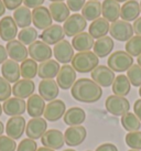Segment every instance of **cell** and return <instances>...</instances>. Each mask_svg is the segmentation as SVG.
Returning a JSON list of instances; mask_svg holds the SVG:
<instances>
[{"mask_svg":"<svg viewBox=\"0 0 141 151\" xmlns=\"http://www.w3.org/2000/svg\"><path fill=\"white\" fill-rule=\"evenodd\" d=\"M53 19L50 13V10L46 7H37L32 11V23L34 24L35 29L45 30L52 25Z\"/></svg>","mask_w":141,"mask_h":151,"instance_id":"14","label":"cell"},{"mask_svg":"<svg viewBox=\"0 0 141 151\" xmlns=\"http://www.w3.org/2000/svg\"><path fill=\"white\" fill-rule=\"evenodd\" d=\"M8 60V53H7V50L4 45L0 44V64H2Z\"/></svg>","mask_w":141,"mask_h":151,"instance_id":"49","label":"cell"},{"mask_svg":"<svg viewBox=\"0 0 141 151\" xmlns=\"http://www.w3.org/2000/svg\"><path fill=\"white\" fill-rule=\"evenodd\" d=\"M35 91V84L32 80H19L17 83H14L12 87V94L14 97L25 99L33 95Z\"/></svg>","mask_w":141,"mask_h":151,"instance_id":"22","label":"cell"},{"mask_svg":"<svg viewBox=\"0 0 141 151\" xmlns=\"http://www.w3.org/2000/svg\"><path fill=\"white\" fill-rule=\"evenodd\" d=\"M53 54L54 58L56 59L58 63L67 64L72 62V60L74 58V49L68 41L63 40L58 44H55L53 47Z\"/></svg>","mask_w":141,"mask_h":151,"instance_id":"11","label":"cell"},{"mask_svg":"<svg viewBox=\"0 0 141 151\" xmlns=\"http://www.w3.org/2000/svg\"><path fill=\"white\" fill-rule=\"evenodd\" d=\"M44 2V0H23V4L27 8L35 9L37 7H41Z\"/></svg>","mask_w":141,"mask_h":151,"instance_id":"47","label":"cell"},{"mask_svg":"<svg viewBox=\"0 0 141 151\" xmlns=\"http://www.w3.org/2000/svg\"><path fill=\"white\" fill-rule=\"evenodd\" d=\"M86 119V114L81 107H72L65 111L63 120L67 126H81Z\"/></svg>","mask_w":141,"mask_h":151,"instance_id":"28","label":"cell"},{"mask_svg":"<svg viewBox=\"0 0 141 151\" xmlns=\"http://www.w3.org/2000/svg\"><path fill=\"white\" fill-rule=\"evenodd\" d=\"M60 63L55 60H47L40 63L37 68V75L42 80H53L60 72Z\"/></svg>","mask_w":141,"mask_h":151,"instance_id":"23","label":"cell"},{"mask_svg":"<svg viewBox=\"0 0 141 151\" xmlns=\"http://www.w3.org/2000/svg\"><path fill=\"white\" fill-rule=\"evenodd\" d=\"M52 19L56 22H65L70 14V10L64 2H52L49 7Z\"/></svg>","mask_w":141,"mask_h":151,"instance_id":"31","label":"cell"},{"mask_svg":"<svg viewBox=\"0 0 141 151\" xmlns=\"http://www.w3.org/2000/svg\"><path fill=\"white\" fill-rule=\"evenodd\" d=\"M65 38L64 29L60 24H52L47 29L43 30V32L40 34L41 41L46 43L47 45H55L58 42L63 41Z\"/></svg>","mask_w":141,"mask_h":151,"instance_id":"16","label":"cell"},{"mask_svg":"<svg viewBox=\"0 0 141 151\" xmlns=\"http://www.w3.org/2000/svg\"><path fill=\"white\" fill-rule=\"evenodd\" d=\"M41 142L43 147L50 148L53 150H58L65 145L64 134L58 129L46 130V132L41 137Z\"/></svg>","mask_w":141,"mask_h":151,"instance_id":"13","label":"cell"},{"mask_svg":"<svg viewBox=\"0 0 141 151\" xmlns=\"http://www.w3.org/2000/svg\"><path fill=\"white\" fill-rule=\"evenodd\" d=\"M137 62H138V65H139V66L141 67V55H139V56H138Z\"/></svg>","mask_w":141,"mask_h":151,"instance_id":"55","label":"cell"},{"mask_svg":"<svg viewBox=\"0 0 141 151\" xmlns=\"http://www.w3.org/2000/svg\"><path fill=\"white\" fill-rule=\"evenodd\" d=\"M13 20L21 29L29 28L32 23V12L25 6H21L13 11Z\"/></svg>","mask_w":141,"mask_h":151,"instance_id":"33","label":"cell"},{"mask_svg":"<svg viewBox=\"0 0 141 151\" xmlns=\"http://www.w3.org/2000/svg\"><path fill=\"white\" fill-rule=\"evenodd\" d=\"M76 82V71H75L72 65L65 64L60 68L58 76H56V83L58 87L66 91L72 88Z\"/></svg>","mask_w":141,"mask_h":151,"instance_id":"12","label":"cell"},{"mask_svg":"<svg viewBox=\"0 0 141 151\" xmlns=\"http://www.w3.org/2000/svg\"><path fill=\"white\" fill-rule=\"evenodd\" d=\"M107 64L112 71L122 73L124 71H128L133 65V58L126 51H115L108 58Z\"/></svg>","mask_w":141,"mask_h":151,"instance_id":"3","label":"cell"},{"mask_svg":"<svg viewBox=\"0 0 141 151\" xmlns=\"http://www.w3.org/2000/svg\"><path fill=\"white\" fill-rule=\"evenodd\" d=\"M105 107L108 113L114 116H124V114L129 113L130 103L126 97L110 95L105 101Z\"/></svg>","mask_w":141,"mask_h":151,"instance_id":"4","label":"cell"},{"mask_svg":"<svg viewBox=\"0 0 141 151\" xmlns=\"http://www.w3.org/2000/svg\"><path fill=\"white\" fill-rule=\"evenodd\" d=\"M46 129H47V124L44 118H32L28 122L27 126H25V134L28 136V138L37 140L45 134Z\"/></svg>","mask_w":141,"mask_h":151,"instance_id":"10","label":"cell"},{"mask_svg":"<svg viewBox=\"0 0 141 151\" xmlns=\"http://www.w3.org/2000/svg\"><path fill=\"white\" fill-rule=\"evenodd\" d=\"M95 151H118V148H117L114 143L106 142V143H103V145L98 146V147L96 148Z\"/></svg>","mask_w":141,"mask_h":151,"instance_id":"48","label":"cell"},{"mask_svg":"<svg viewBox=\"0 0 141 151\" xmlns=\"http://www.w3.org/2000/svg\"><path fill=\"white\" fill-rule=\"evenodd\" d=\"M18 35V25L12 17L6 16L0 20V38L10 42Z\"/></svg>","mask_w":141,"mask_h":151,"instance_id":"18","label":"cell"},{"mask_svg":"<svg viewBox=\"0 0 141 151\" xmlns=\"http://www.w3.org/2000/svg\"><path fill=\"white\" fill-rule=\"evenodd\" d=\"M17 143L8 136H0V151H16Z\"/></svg>","mask_w":141,"mask_h":151,"instance_id":"43","label":"cell"},{"mask_svg":"<svg viewBox=\"0 0 141 151\" xmlns=\"http://www.w3.org/2000/svg\"><path fill=\"white\" fill-rule=\"evenodd\" d=\"M99 64V58L91 51L78 52L72 60V66L76 72L85 74L93 72Z\"/></svg>","mask_w":141,"mask_h":151,"instance_id":"2","label":"cell"},{"mask_svg":"<svg viewBox=\"0 0 141 151\" xmlns=\"http://www.w3.org/2000/svg\"><path fill=\"white\" fill-rule=\"evenodd\" d=\"M65 111H66L65 103L61 99H54L45 106V110H44L43 115H44L45 120L53 122L61 119L64 116Z\"/></svg>","mask_w":141,"mask_h":151,"instance_id":"17","label":"cell"},{"mask_svg":"<svg viewBox=\"0 0 141 151\" xmlns=\"http://www.w3.org/2000/svg\"><path fill=\"white\" fill-rule=\"evenodd\" d=\"M2 110L6 115L14 117V116H22L27 110V103L24 99H21L18 97L9 98L4 103Z\"/></svg>","mask_w":141,"mask_h":151,"instance_id":"20","label":"cell"},{"mask_svg":"<svg viewBox=\"0 0 141 151\" xmlns=\"http://www.w3.org/2000/svg\"><path fill=\"white\" fill-rule=\"evenodd\" d=\"M109 29H110L109 22L105 18H98L91 23L89 28H88V33L94 39L98 40L100 38L106 37L109 32Z\"/></svg>","mask_w":141,"mask_h":151,"instance_id":"30","label":"cell"},{"mask_svg":"<svg viewBox=\"0 0 141 151\" xmlns=\"http://www.w3.org/2000/svg\"><path fill=\"white\" fill-rule=\"evenodd\" d=\"M2 1L6 9H9V10H16L21 7V4L23 2V0H2Z\"/></svg>","mask_w":141,"mask_h":151,"instance_id":"46","label":"cell"},{"mask_svg":"<svg viewBox=\"0 0 141 151\" xmlns=\"http://www.w3.org/2000/svg\"><path fill=\"white\" fill-rule=\"evenodd\" d=\"M37 37H39V34H37V29L32 28V27L24 28L18 33V40L24 45H31L32 43L37 41Z\"/></svg>","mask_w":141,"mask_h":151,"instance_id":"38","label":"cell"},{"mask_svg":"<svg viewBox=\"0 0 141 151\" xmlns=\"http://www.w3.org/2000/svg\"><path fill=\"white\" fill-rule=\"evenodd\" d=\"M12 94V87L7 80L0 76V101H6Z\"/></svg>","mask_w":141,"mask_h":151,"instance_id":"42","label":"cell"},{"mask_svg":"<svg viewBox=\"0 0 141 151\" xmlns=\"http://www.w3.org/2000/svg\"><path fill=\"white\" fill-rule=\"evenodd\" d=\"M86 27H87L86 19L82 14L75 13V14H70L68 19L64 22L63 29H64L65 35L74 38L75 35L84 32V30L86 29Z\"/></svg>","mask_w":141,"mask_h":151,"instance_id":"6","label":"cell"},{"mask_svg":"<svg viewBox=\"0 0 141 151\" xmlns=\"http://www.w3.org/2000/svg\"><path fill=\"white\" fill-rule=\"evenodd\" d=\"M6 50H7L9 58L13 61H16V62L22 63L23 61L28 59V55H29L28 49L19 40H12V41L7 43Z\"/></svg>","mask_w":141,"mask_h":151,"instance_id":"19","label":"cell"},{"mask_svg":"<svg viewBox=\"0 0 141 151\" xmlns=\"http://www.w3.org/2000/svg\"><path fill=\"white\" fill-rule=\"evenodd\" d=\"M112 86L114 95H118V96L122 97L127 96L131 89V84H130L127 75H122V74L116 76Z\"/></svg>","mask_w":141,"mask_h":151,"instance_id":"35","label":"cell"},{"mask_svg":"<svg viewBox=\"0 0 141 151\" xmlns=\"http://www.w3.org/2000/svg\"><path fill=\"white\" fill-rule=\"evenodd\" d=\"M140 14V4L136 0H128L121 6L120 18L124 21H136Z\"/></svg>","mask_w":141,"mask_h":151,"instance_id":"27","label":"cell"},{"mask_svg":"<svg viewBox=\"0 0 141 151\" xmlns=\"http://www.w3.org/2000/svg\"><path fill=\"white\" fill-rule=\"evenodd\" d=\"M25 119L22 116H14L9 118L6 125V134L13 140L20 139L25 131Z\"/></svg>","mask_w":141,"mask_h":151,"instance_id":"15","label":"cell"},{"mask_svg":"<svg viewBox=\"0 0 141 151\" xmlns=\"http://www.w3.org/2000/svg\"><path fill=\"white\" fill-rule=\"evenodd\" d=\"M37 145L35 140H32L30 138L23 139L19 146L17 147V151H37Z\"/></svg>","mask_w":141,"mask_h":151,"instance_id":"44","label":"cell"},{"mask_svg":"<svg viewBox=\"0 0 141 151\" xmlns=\"http://www.w3.org/2000/svg\"><path fill=\"white\" fill-rule=\"evenodd\" d=\"M114 40L110 37H104V38L98 39L95 43H94V53H95L98 58H106L107 55L112 53L114 50Z\"/></svg>","mask_w":141,"mask_h":151,"instance_id":"32","label":"cell"},{"mask_svg":"<svg viewBox=\"0 0 141 151\" xmlns=\"http://www.w3.org/2000/svg\"><path fill=\"white\" fill-rule=\"evenodd\" d=\"M50 1H52V2H63L64 0H50Z\"/></svg>","mask_w":141,"mask_h":151,"instance_id":"56","label":"cell"},{"mask_svg":"<svg viewBox=\"0 0 141 151\" xmlns=\"http://www.w3.org/2000/svg\"><path fill=\"white\" fill-rule=\"evenodd\" d=\"M37 68H39V65L34 60L27 59L20 65L21 76L24 80H32L37 75Z\"/></svg>","mask_w":141,"mask_h":151,"instance_id":"36","label":"cell"},{"mask_svg":"<svg viewBox=\"0 0 141 151\" xmlns=\"http://www.w3.org/2000/svg\"><path fill=\"white\" fill-rule=\"evenodd\" d=\"M128 151H140V150H135V149H130V150H128Z\"/></svg>","mask_w":141,"mask_h":151,"instance_id":"61","label":"cell"},{"mask_svg":"<svg viewBox=\"0 0 141 151\" xmlns=\"http://www.w3.org/2000/svg\"><path fill=\"white\" fill-rule=\"evenodd\" d=\"M133 32L137 34V35H140L141 37V17L138 18L136 21L133 22Z\"/></svg>","mask_w":141,"mask_h":151,"instance_id":"51","label":"cell"},{"mask_svg":"<svg viewBox=\"0 0 141 151\" xmlns=\"http://www.w3.org/2000/svg\"><path fill=\"white\" fill-rule=\"evenodd\" d=\"M4 124H2V122H0V136L4 134Z\"/></svg>","mask_w":141,"mask_h":151,"instance_id":"54","label":"cell"},{"mask_svg":"<svg viewBox=\"0 0 141 151\" xmlns=\"http://www.w3.org/2000/svg\"><path fill=\"white\" fill-rule=\"evenodd\" d=\"M63 151H75V150H73V149H65V150H63Z\"/></svg>","mask_w":141,"mask_h":151,"instance_id":"59","label":"cell"},{"mask_svg":"<svg viewBox=\"0 0 141 151\" xmlns=\"http://www.w3.org/2000/svg\"><path fill=\"white\" fill-rule=\"evenodd\" d=\"M44 101H45L37 94H33L32 96H30L27 101V111L29 114V116L33 118L41 117L45 110Z\"/></svg>","mask_w":141,"mask_h":151,"instance_id":"26","label":"cell"},{"mask_svg":"<svg viewBox=\"0 0 141 151\" xmlns=\"http://www.w3.org/2000/svg\"><path fill=\"white\" fill-rule=\"evenodd\" d=\"M126 52L132 58L141 55V37L140 35H135L126 43Z\"/></svg>","mask_w":141,"mask_h":151,"instance_id":"39","label":"cell"},{"mask_svg":"<svg viewBox=\"0 0 141 151\" xmlns=\"http://www.w3.org/2000/svg\"><path fill=\"white\" fill-rule=\"evenodd\" d=\"M140 4V12H141V2H140V4Z\"/></svg>","mask_w":141,"mask_h":151,"instance_id":"62","label":"cell"},{"mask_svg":"<svg viewBox=\"0 0 141 151\" xmlns=\"http://www.w3.org/2000/svg\"><path fill=\"white\" fill-rule=\"evenodd\" d=\"M109 33L117 41L120 42H127L133 37V28L131 23H129L124 20H118V21L114 22L110 25L109 29Z\"/></svg>","mask_w":141,"mask_h":151,"instance_id":"5","label":"cell"},{"mask_svg":"<svg viewBox=\"0 0 141 151\" xmlns=\"http://www.w3.org/2000/svg\"><path fill=\"white\" fill-rule=\"evenodd\" d=\"M120 4L115 0H104L101 4V14L108 22H116L120 17Z\"/></svg>","mask_w":141,"mask_h":151,"instance_id":"25","label":"cell"},{"mask_svg":"<svg viewBox=\"0 0 141 151\" xmlns=\"http://www.w3.org/2000/svg\"><path fill=\"white\" fill-rule=\"evenodd\" d=\"M2 111H4V110H2V106L0 105V116H1V114H2Z\"/></svg>","mask_w":141,"mask_h":151,"instance_id":"58","label":"cell"},{"mask_svg":"<svg viewBox=\"0 0 141 151\" xmlns=\"http://www.w3.org/2000/svg\"><path fill=\"white\" fill-rule=\"evenodd\" d=\"M66 1L68 9H70V11H74V12L82 10L83 7L85 6V4H86L85 0H66Z\"/></svg>","mask_w":141,"mask_h":151,"instance_id":"45","label":"cell"},{"mask_svg":"<svg viewBox=\"0 0 141 151\" xmlns=\"http://www.w3.org/2000/svg\"><path fill=\"white\" fill-rule=\"evenodd\" d=\"M133 111H135V115L139 118V120L141 122V99L136 101L135 105H133Z\"/></svg>","mask_w":141,"mask_h":151,"instance_id":"50","label":"cell"},{"mask_svg":"<svg viewBox=\"0 0 141 151\" xmlns=\"http://www.w3.org/2000/svg\"><path fill=\"white\" fill-rule=\"evenodd\" d=\"M127 146L135 150H141V131H133L126 134Z\"/></svg>","mask_w":141,"mask_h":151,"instance_id":"41","label":"cell"},{"mask_svg":"<svg viewBox=\"0 0 141 151\" xmlns=\"http://www.w3.org/2000/svg\"><path fill=\"white\" fill-rule=\"evenodd\" d=\"M139 95H140V97H141V86H140V88H139Z\"/></svg>","mask_w":141,"mask_h":151,"instance_id":"60","label":"cell"},{"mask_svg":"<svg viewBox=\"0 0 141 151\" xmlns=\"http://www.w3.org/2000/svg\"><path fill=\"white\" fill-rule=\"evenodd\" d=\"M127 77H128L130 84L136 87L141 86V67L138 64H133L132 66L127 71Z\"/></svg>","mask_w":141,"mask_h":151,"instance_id":"40","label":"cell"},{"mask_svg":"<svg viewBox=\"0 0 141 151\" xmlns=\"http://www.w3.org/2000/svg\"><path fill=\"white\" fill-rule=\"evenodd\" d=\"M1 74L4 80H7L9 83H17L21 76L20 65L18 62L13 60H7L1 65Z\"/></svg>","mask_w":141,"mask_h":151,"instance_id":"24","label":"cell"},{"mask_svg":"<svg viewBox=\"0 0 141 151\" xmlns=\"http://www.w3.org/2000/svg\"><path fill=\"white\" fill-rule=\"evenodd\" d=\"M94 38L88 32H82V33L75 35L72 40V46L73 49L78 52H87L94 47Z\"/></svg>","mask_w":141,"mask_h":151,"instance_id":"29","label":"cell"},{"mask_svg":"<svg viewBox=\"0 0 141 151\" xmlns=\"http://www.w3.org/2000/svg\"><path fill=\"white\" fill-rule=\"evenodd\" d=\"M4 12H6V7H4V4L2 0H0V17L4 16Z\"/></svg>","mask_w":141,"mask_h":151,"instance_id":"52","label":"cell"},{"mask_svg":"<svg viewBox=\"0 0 141 151\" xmlns=\"http://www.w3.org/2000/svg\"><path fill=\"white\" fill-rule=\"evenodd\" d=\"M87 136L86 128L83 126H72L67 128L64 132V140L65 145L68 147H76L85 141Z\"/></svg>","mask_w":141,"mask_h":151,"instance_id":"9","label":"cell"},{"mask_svg":"<svg viewBox=\"0 0 141 151\" xmlns=\"http://www.w3.org/2000/svg\"><path fill=\"white\" fill-rule=\"evenodd\" d=\"M86 151H91V150H86Z\"/></svg>","mask_w":141,"mask_h":151,"instance_id":"64","label":"cell"},{"mask_svg":"<svg viewBox=\"0 0 141 151\" xmlns=\"http://www.w3.org/2000/svg\"><path fill=\"white\" fill-rule=\"evenodd\" d=\"M121 125L124 130H127L129 132H133V131H139L141 122L135 114L127 113L124 116H121Z\"/></svg>","mask_w":141,"mask_h":151,"instance_id":"37","label":"cell"},{"mask_svg":"<svg viewBox=\"0 0 141 151\" xmlns=\"http://www.w3.org/2000/svg\"><path fill=\"white\" fill-rule=\"evenodd\" d=\"M117 2H126V1H128V0H115Z\"/></svg>","mask_w":141,"mask_h":151,"instance_id":"57","label":"cell"},{"mask_svg":"<svg viewBox=\"0 0 141 151\" xmlns=\"http://www.w3.org/2000/svg\"><path fill=\"white\" fill-rule=\"evenodd\" d=\"M100 14H101V4L99 1L89 0L82 9V16L86 19V21H94L100 18Z\"/></svg>","mask_w":141,"mask_h":151,"instance_id":"34","label":"cell"},{"mask_svg":"<svg viewBox=\"0 0 141 151\" xmlns=\"http://www.w3.org/2000/svg\"><path fill=\"white\" fill-rule=\"evenodd\" d=\"M93 1H98V0H93Z\"/></svg>","mask_w":141,"mask_h":151,"instance_id":"63","label":"cell"},{"mask_svg":"<svg viewBox=\"0 0 141 151\" xmlns=\"http://www.w3.org/2000/svg\"><path fill=\"white\" fill-rule=\"evenodd\" d=\"M70 94L75 101L91 104L98 101L103 96V89L89 78H79L70 88Z\"/></svg>","mask_w":141,"mask_h":151,"instance_id":"1","label":"cell"},{"mask_svg":"<svg viewBox=\"0 0 141 151\" xmlns=\"http://www.w3.org/2000/svg\"><path fill=\"white\" fill-rule=\"evenodd\" d=\"M60 87L54 80H42L39 84V95L46 101H54L58 96Z\"/></svg>","mask_w":141,"mask_h":151,"instance_id":"21","label":"cell"},{"mask_svg":"<svg viewBox=\"0 0 141 151\" xmlns=\"http://www.w3.org/2000/svg\"><path fill=\"white\" fill-rule=\"evenodd\" d=\"M91 80L98 84L101 87H109L112 86L114 81L116 78L115 72L112 71L110 68L106 65H98L94 71L91 73Z\"/></svg>","mask_w":141,"mask_h":151,"instance_id":"7","label":"cell"},{"mask_svg":"<svg viewBox=\"0 0 141 151\" xmlns=\"http://www.w3.org/2000/svg\"><path fill=\"white\" fill-rule=\"evenodd\" d=\"M29 55L31 56V59L34 60L35 62H44L47 60H51L53 51L50 47V45H47L46 43L43 41H35L31 45H29L28 49Z\"/></svg>","mask_w":141,"mask_h":151,"instance_id":"8","label":"cell"},{"mask_svg":"<svg viewBox=\"0 0 141 151\" xmlns=\"http://www.w3.org/2000/svg\"><path fill=\"white\" fill-rule=\"evenodd\" d=\"M37 151H55V150L50 149V148H46V147H41V148H39Z\"/></svg>","mask_w":141,"mask_h":151,"instance_id":"53","label":"cell"}]
</instances>
